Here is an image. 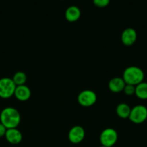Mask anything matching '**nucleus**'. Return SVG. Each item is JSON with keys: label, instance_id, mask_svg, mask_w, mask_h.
Masks as SVG:
<instances>
[{"label": "nucleus", "instance_id": "obj_1", "mask_svg": "<svg viewBox=\"0 0 147 147\" xmlns=\"http://www.w3.org/2000/svg\"><path fill=\"white\" fill-rule=\"evenodd\" d=\"M21 121L20 113L15 108L6 107L0 113V123L7 129H15Z\"/></svg>", "mask_w": 147, "mask_h": 147}, {"label": "nucleus", "instance_id": "obj_2", "mask_svg": "<svg viewBox=\"0 0 147 147\" xmlns=\"http://www.w3.org/2000/svg\"><path fill=\"white\" fill-rule=\"evenodd\" d=\"M122 78L126 84L136 86L144 81V73L140 67L136 66H129L123 71Z\"/></svg>", "mask_w": 147, "mask_h": 147}, {"label": "nucleus", "instance_id": "obj_3", "mask_svg": "<svg viewBox=\"0 0 147 147\" xmlns=\"http://www.w3.org/2000/svg\"><path fill=\"white\" fill-rule=\"evenodd\" d=\"M16 85L10 78H2L0 79V98H9L14 96Z\"/></svg>", "mask_w": 147, "mask_h": 147}, {"label": "nucleus", "instance_id": "obj_4", "mask_svg": "<svg viewBox=\"0 0 147 147\" xmlns=\"http://www.w3.org/2000/svg\"><path fill=\"white\" fill-rule=\"evenodd\" d=\"M129 119L136 124L144 123L147 119V108L144 105H136L131 110Z\"/></svg>", "mask_w": 147, "mask_h": 147}, {"label": "nucleus", "instance_id": "obj_5", "mask_svg": "<svg viewBox=\"0 0 147 147\" xmlns=\"http://www.w3.org/2000/svg\"><path fill=\"white\" fill-rule=\"evenodd\" d=\"M118 140V134L115 129L107 128L101 132L100 135V142L102 146L111 147Z\"/></svg>", "mask_w": 147, "mask_h": 147}, {"label": "nucleus", "instance_id": "obj_6", "mask_svg": "<svg viewBox=\"0 0 147 147\" xmlns=\"http://www.w3.org/2000/svg\"><path fill=\"white\" fill-rule=\"evenodd\" d=\"M97 100V95L91 90H84L78 96V101L79 104L85 107H89L96 103Z\"/></svg>", "mask_w": 147, "mask_h": 147}, {"label": "nucleus", "instance_id": "obj_7", "mask_svg": "<svg viewBox=\"0 0 147 147\" xmlns=\"http://www.w3.org/2000/svg\"><path fill=\"white\" fill-rule=\"evenodd\" d=\"M86 132L80 126H75L70 129L68 133V139L73 144H79L84 139Z\"/></svg>", "mask_w": 147, "mask_h": 147}, {"label": "nucleus", "instance_id": "obj_8", "mask_svg": "<svg viewBox=\"0 0 147 147\" xmlns=\"http://www.w3.org/2000/svg\"><path fill=\"white\" fill-rule=\"evenodd\" d=\"M137 40V32L131 27L125 29L121 34V41L126 46H131Z\"/></svg>", "mask_w": 147, "mask_h": 147}, {"label": "nucleus", "instance_id": "obj_9", "mask_svg": "<svg viewBox=\"0 0 147 147\" xmlns=\"http://www.w3.org/2000/svg\"><path fill=\"white\" fill-rule=\"evenodd\" d=\"M4 136L7 142L11 144H18L22 140V134L21 131L18 130L17 128L7 129Z\"/></svg>", "mask_w": 147, "mask_h": 147}, {"label": "nucleus", "instance_id": "obj_10", "mask_svg": "<svg viewBox=\"0 0 147 147\" xmlns=\"http://www.w3.org/2000/svg\"><path fill=\"white\" fill-rule=\"evenodd\" d=\"M14 96L20 101H26L29 100L31 96V90L26 85L16 86Z\"/></svg>", "mask_w": 147, "mask_h": 147}, {"label": "nucleus", "instance_id": "obj_11", "mask_svg": "<svg viewBox=\"0 0 147 147\" xmlns=\"http://www.w3.org/2000/svg\"><path fill=\"white\" fill-rule=\"evenodd\" d=\"M126 83L123 79L120 77H114L109 80V88L111 91L113 93H119L123 90Z\"/></svg>", "mask_w": 147, "mask_h": 147}, {"label": "nucleus", "instance_id": "obj_12", "mask_svg": "<svg viewBox=\"0 0 147 147\" xmlns=\"http://www.w3.org/2000/svg\"><path fill=\"white\" fill-rule=\"evenodd\" d=\"M81 11L77 6H70L65 13V19L69 22H76L80 19Z\"/></svg>", "mask_w": 147, "mask_h": 147}, {"label": "nucleus", "instance_id": "obj_13", "mask_svg": "<svg viewBox=\"0 0 147 147\" xmlns=\"http://www.w3.org/2000/svg\"><path fill=\"white\" fill-rule=\"evenodd\" d=\"M131 108L125 103H121L116 107V113L122 119H127L129 117Z\"/></svg>", "mask_w": 147, "mask_h": 147}, {"label": "nucleus", "instance_id": "obj_14", "mask_svg": "<svg viewBox=\"0 0 147 147\" xmlns=\"http://www.w3.org/2000/svg\"><path fill=\"white\" fill-rule=\"evenodd\" d=\"M135 95L141 100H147V83L142 82L135 86Z\"/></svg>", "mask_w": 147, "mask_h": 147}, {"label": "nucleus", "instance_id": "obj_15", "mask_svg": "<svg viewBox=\"0 0 147 147\" xmlns=\"http://www.w3.org/2000/svg\"><path fill=\"white\" fill-rule=\"evenodd\" d=\"M11 79H12L13 82L16 85V86H18L24 85V83H26V81L27 80V75L24 72L19 71L14 73V75L13 76V78Z\"/></svg>", "mask_w": 147, "mask_h": 147}, {"label": "nucleus", "instance_id": "obj_16", "mask_svg": "<svg viewBox=\"0 0 147 147\" xmlns=\"http://www.w3.org/2000/svg\"><path fill=\"white\" fill-rule=\"evenodd\" d=\"M123 91L127 96H132V95L135 94V86H132V85L126 84Z\"/></svg>", "mask_w": 147, "mask_h": 147}, {"label": "nucleus", "instance_id": "obj_17", "mask_svg": "<svg viewBox=\"0 0 147 147\" xmlns=\"http://www.w3.org/2000/svg\"><path fill=\"white\" fill-rule=\"evenodd\" d=\"M93 3L96 7L102 8V7H107L110 1H109V0H94Z\"/></svg>", "mask_w": 147, "mask_h": 147}, {"label": "nucleus", "instance_id": "obj_18", "mask_svg": "<svg viewBox=\"0 0 147 147\" xmlns=\"http://www.w3.org/2000/svg\"><path fill=\"white\" fill-rule=\"evenodd\" d=\"M6 131H7V129L5 128V126L0 123V138L5 136Z\"/></svg>", "mask_w": 147, "mask_h": 147}, {"label": "nucleus", "instance_id": "obj_19", "mask_svg": "<svg viewBox=\"0 0 147 147\" xmlns=\"http://www.w3.org/2000/svg\"><path fill=\"white\" fill-rule=\"evenodd\" d=\"M100 147H107V146H100Z\"/></svg>", "mask_w": 147, "mask_h": 147}]
</instances>
